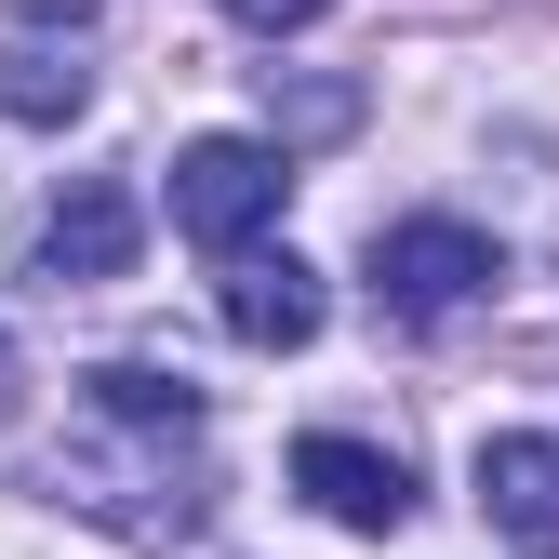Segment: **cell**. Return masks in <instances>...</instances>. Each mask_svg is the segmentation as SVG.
Here are the masks:
<instances>
[{
  "instance_id": "cell-4",
  "label": "cell",
  "mask_w": 559,
  "mask_h": 559,
  "mask_svg": "<svg viewBox=\"0 0 559 559\" xmlns=\"http://www.w3.org/2000/svg\"><path fill=\"white\" fill-rule=\"evenodd\" d=\"M294 493L320 520H346V533H400L413 520V466L373 453V440H346V427H320V440H294Z\"/></svg>"
},
{
  "instance_id": "cell-5",
  "label": "cell",
  "mask_w": 559,
  "mask_h": 559,
  "mask_svg": "<svg viewBox=\"0 0 559 559\" xmlns=\"http://www.w3.org/2000/svg\"><path fill=\"white\" fill-rule=\"evenodd\" d=\"M479 520H493L520 559H559V440H533V427L479 440Z\"/></svg>"
},
{
  "instance_id": "cell-10",
  "label": "cell",
  "mask_w": 559,
  "mask_h": 559,
  "mask_svg": "<svg viewBox=\"0 0 559 559\" xmlns=\"http://www.w3.org/2000/svg\"><path fill=\"white\" fill-rule=\"evenodd\" d=\"M27 14H40V27H53V14H94V0H27Z\"/></svg>"
},
{
  "instance_id": "cell-1",
  "label": "cell",
  "mask_w": 559,
  "mask_h": 559,
  "mask_svg": "<svg viewBox=\"0 0 559 559\" xmlns=\"http://www.w3.org/2000/svg\"><path fill=\"white\" fill-rule=\"evenodd\" d=\"M493 280H507V240L466 227V214H400V227H373V307H386L400 333L466 320Z\"/></svg>"
},
{
  "instance_id": "cell-2",
  "label": "cell",
  "mask_w": 559,
  "mask_h": 559,
  "mask_svg": "<svg viewBox=\"0 0 559 559\" xmlns=\"http://www.w3.org/2000/svg\"><path fill=\"white\" fill-rule=\"evenodd\" d=\"M280 200H294V160H280L266 133H200V147H174V227L200 253H253V227H280Z\"/></svg>"
},
{
  "instance_id": "cell-3",
  "label": "cell",
  "mask_w": 559,
  "mask_h": 559,
  "mask_svg": "<svg viewBox=\"0 0 559 559\" xmlns=\"http://www.w3.org/2000/svg\"><path fill=\"white\" fill-rule=\"evenodd\" d=\"M133 240H147V227H133V187L81 174V187H67L53 214H40L27 280H53V294H94V280H120V266H133Z\"/></svg>"
},
{
  "instance_id": "cell-7",
  "label": "cell",
  "mask_w": 559,
  "mask_h": 559,
  "mask_svg": "<svg viewBox=\"0 0 559 559\" xmlns=\"http://www.w3.org/2000/svg\"><path fill=\"white\" fill-rule=\"evenodd\" d=\"M81 400H94V427H200V386L160 360H94Z\"/></svg>"
},
{
  "instance_id": "cell-8",
  "label": "cell",
  "mask_w": 559,
  "mask_h": 559,
  "mask_svg": "<svg viewBox=\"0 0 559 559\" xmlns=\"http://www.w3.org/2000/svg\"><path fill=\"white\" fill-rule=\"evenodd\" d=\"M81 67H53V53H0V107H14V120H81Z\"/></svg>"
},
{
  "instance_id": "cell-6",
  "label": "cell",
  "mask_w": 559,
  "mask_h": 559,
  "mask_svg": "<svg viewBox=\"0 0 559 559\" xmlns=\"http://www.w3.org/2000/svg\"><path fill=\"white\" fill-rule=\"evenodd\" d=\"M320 320H333V294H320L307 253H227V333H240V346L280 360V346H307Z\"/></svg>"
},
{
  "instance_id": "cell-9",
  "label": "cell",
  "mask_w": 559,
  "mask_h": 559,
  "mask_svg": "<svg viewBox=\"0 0 559 559\" xmlns=\"http://www.w3.org/2000/svg\"><path fill=\"white\" fill-rule=\"evenodd\" d=\"M227 14H240L253 40H280V27H320V14H333V0H227Z\"/></svg>"
}]
</instances>
